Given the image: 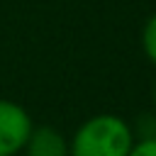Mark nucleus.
<instances>
[{
  "instance_id": "1",
  "label": "nucleus",
  "mask_w": 156,
  "mask_h": 156,
  "mask_svg": "<svg viewBox=\"0 0 156 156\" xmlns=\"http://www.w3.org/2000/svg\"><path fill=\"white\" fill-rule=\"evenodd\" d=\"M134 134L127 119L102 112L88 117L68 139V156H127Z\"/></svg>"
},
{
  "instance_id": "4",
  "label": "nucleus",
  "mask_w": 156,
  "mask_h": 156,
  "mask_svg": "<svg viewBox=\"0 0 156 156\" xmlns=\"http://www.w3.org/2000/svg\"><path fill=\"white\" fill-rule=\"evenodd\" d=\"M134 141L136 139H156V110H146L141 115H136V119L129 124Z\"/></svg>"
},
{
  "instance_id": "7",
  "label": "nucleus",
  "mask_w": 156,
  "mask_h": 156,
  "mask_svg": "<svg viewBox=\"0 0 156 156\" xmlns=\"http://www.w3.org/2000/svg\"><path fill=\"white\" fill-rule=\"evenodd\" d=\"M151 110H156V80H154V88H151Z\"/></svg>"
},
{
  "instance_id": "5",
  "label": "nucleus",
  "mask_w": 156,
  "mask_h": 156,
  "mask_svg": "<svg viewBox=\"0 0 156 156\" xmlns=\"http://www.w3.org/2000/svg\"><path fill=\"white\" fill-rule=\"evenodd\" d=\"M141 49H144V56L156 66V12L141 27Z\"/></svg>"
},
{
  "instance_id": "2",
  "label": "nucleus",
  "mask_w": 156,
  "mask_h": 156,
  "mask_svg": "<svg viewBox=\"0 0 156 156\" xmlns=\"http://www.w3.org/2000/svg\"><path fill=\"white\" fill-rule=\"evenodd\" d=\"M32 127L34 122L20 102L0 98V156H17L24 149Z\"/></svg>"
},
{
  "instance_id": "3",
  "label": "nucleus",
  "mask_w": 156,
  "mask_h": 156,
  "mask_svg": "<svg viewBox=\"0 0 156 156\" xmlns=\"http://www.w3.org/2000/svg\"><path fill=\"white\" fill-rule=\"evenodd\" d=\"M24 156H68V139L51 124H34L27 144L22 149Z\"/></svg>"
},
{
  "instance_id": "6",
  "label": "nucleus",
  "mask_w": 156,
  "mask_h": 156,
  "mask_svg": "<svg viewBox=\"0 0 156 156\" xmlns=\"http://www.w3.org/2000/svg\"><path fill=\"white\" fill-rule=\"evenodd\" d=\"M127 156H156V139H136Z\"/></svg>"
}]
</instances>
